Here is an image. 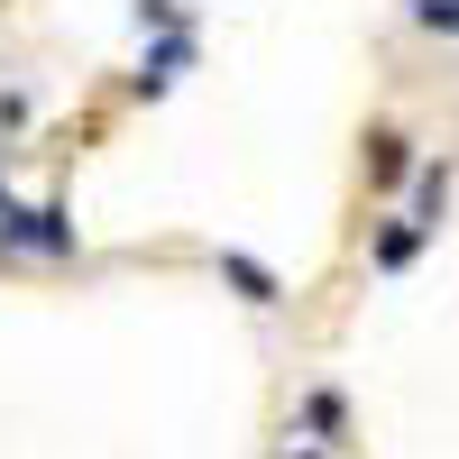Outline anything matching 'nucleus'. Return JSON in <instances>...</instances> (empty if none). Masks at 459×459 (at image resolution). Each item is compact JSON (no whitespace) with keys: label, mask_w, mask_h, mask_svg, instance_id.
<instances>
[{"label":"nucleus","mask_w":459,"mask_h":459,"mask_svg":"<svg viewBox=\"0 0 459 459\" xmlns=\"http://www.w3.org/2000/svg\"><path fill=\"white\" fill-rule=\"evenodd\" d=\"M221 276H230V285H239L248 303H276V276H266V266H257V257H239V248H230V257H221Z\"/></svg>","instance_id":"1"},{"label":"nucleus","mask_w":459,"mask_h":459,"mask_svg":"<svg viewBox=\"0 0 459 459\" xmlns=\"http://www.w3.org/2000/svg\"><path fill=\"white\" fill-rule=\"evenodd\" d=\"M413 248H423V221H395V230H377V266H404Z\"/></svg>","instance_id":"2"},{"label":"nucleus","mask_w":459,"mask_h":459,"mask_svg":"<svg viewBox=\"0 0 459 459\" xmlns=\"http://www.w3.org/2000/svg\"><path fill=\"white\" fill-rule=\"evenodd\" d=\"M368 147H377V157H368V175H377V184H395V175H404V138H395V129H377Z\"/></svg>","instance_id":"3"},{"label":"nucleus","mask_w":459,"mask_h":459,"mask_svg":"<svg viewBox=\"0 0 459 459\" xmlns=\"http://www.w3.org/2000/svg\"><path fill=\"white\" fill-rule=\"evenodd\" d=\"M413 19L423 28H459V0H413Z\"/></svg>","instance_id":"4"},{"label":"nucleus","mask_w":459,"mask_h":459,"mask_svg":"<svg viewBox=\"0 0 459 459\" xmlns=\"http://www.w3.org/2000/svg\"><path fill=\"white\" fill-rule=\"evenodd\" d=\"M0 203H10V194H0Z\"/></svg>","instance_id":"5"}]
</instances>
